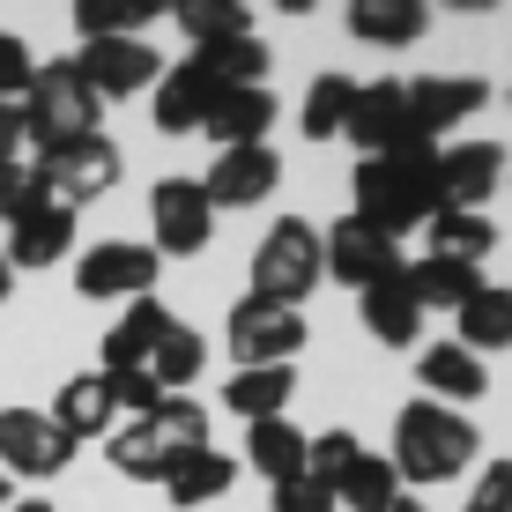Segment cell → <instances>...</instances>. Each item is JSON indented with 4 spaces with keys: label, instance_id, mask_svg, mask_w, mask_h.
I'll return each mask as SVG.
<instances>
[{
    "label": "cell",
    "instance_id": "6da1fadb",
    "mask_svg": "<svg viewBox=\"0 0 512 512\" xmlns=\"http://www.w3.org/2000/svg\"><path fill=\"white\" fill-rule=\"evenodd\" d=\"M349 193H357V223H372L386 238L416 231V223L438 216V149L431 141H409L394 156H364Z\"/></svg>",
    "mask_w": 512,
    "mask_h": 512
},
{
    "label": "cell",
    "instance_id": "7a4b0ae2",
    "mask_svg": "<svg viewBox=\"0 0 512 512\" xmlns=\"http://www.w3.org/2000/svg\"><path fill=\"white\" fill-rule=\"evenodd\" d=\"M475 423L461 416V409H438V401H409V409L394 416V475L401 483H453V475H468V461H475Z\"/></svg>",
    "mask_w": 512,
    "mask_h": 512
},
{
    "label": "cell",
    "instance_id": "3957f363",
    "mask_svg": "<svg viewBox=\"0 0 512 512\" xmlns=\"http://www.w3.org/2000/svg\"><path fill=\"white\" fill-rule=\"evenodd\" d=\"M15 112H23V149H38V156L67 149V141H82V134H104V127H97L104 104H97V90H90L67 60L38 67V75H30V90L15 97Z\"/></svg>",
    "mask_w": 512,
    "mask_h": 512
},
{
    "label": "cell",
    "instance_id": "277c9868",
    "mask_svg": "<svg viewBox=\"0 0 512 512\" xmlns=\"http://www.w3.org/2000/svg\"><path fill=\"white\" fill-rule=\"evenodd\" d=\"M320 282V223L305 216H275V231L253 245V297L260 305H305Z\"/></svg>",
    "mask_w": 512,
    "mask_h": 512
},
{
    "label": "cell",
    "instance_id": "5b68a950",
    "mask_svg": "<svg viewBox=\"0 0 512 512\" xmlns=\"http://www.w3.org/2000/svg\"><path fill=\"white\" fill-rule=\"evenodd\" d=\"M119 141L112 134H82V141H67V149H52V156H30V171L45 179V193L60 208H82V201H97V193H112L119 186Z\"/></svg>",
    "mask_w": 512,
    "mask_h": 512
},
{
    "label": "cell",
    "instance_id": "8992f818",
    "mask_svg": "<svg viewBox=\"0 0 512 512\" xmlns=\"http://www.w3.org/2000/svg\"><path fill=\"white\" fill-rule=\"evenodd\" d=\"M67 461H75V438L45 409H0V468H8V483L15 475H30V483L67 475Z\"/></svg>",
    "mask_w": 512,
    "mask_h": 512
},
{
    "label": "cell",
    "instance_id": "52a82bcc",
    "mask_svg": "<svg viewBox=\"0 0 512 512\" xmlns=\"http://www.w3.org/2000/svg\"><path fill=\"white\" fill-rule=\"evenodd\" d=\"M149 231H156V260H193L216 231V208H208L201 179H156L149 193Z\"/></svg>",
    "mask_w": 512,
    "mask_h": 512
},
{
    "label": "cell",
    "instance_id": "ba28073f",
    "mask_svg": "<svg viewBox=\"0 0 512 512\" xmlns=\"http://www.w3.org/2000/svg\"><path fill=\"white\" fill-rule=\"evenodd\" d=\"M231 357H238V372L245 364H290L297 349H305V312H290V305H260V297H238L231 305Z\"/></svg>",
    "mask_w": 512,
    "mask_h": 512
},
{
    "label": "cell",
    "instance_id": "9c48e42d",
    "mask_svg": "<svg viewBox=\"0 0 512 512\" xmlns=\"http://www.w3.org/2000/svg\"><path fill=\"white\" fill-rule=\"evenodd\" d=\"M394 268H401V238L372 231V223L342 216L334 231H320V275L349 282V290H372V282H379V275H394Z\"/></svg>",
    "mask_w": 512,
    "mask_h": 512
},
{
    "label": "cell",
    "instance_id": "30bf717a",
    "mask_svg": "<svg viewBox=\"0 0 512 512\" xmlns=\"http://www.w3.org/2000/svg\"><path fill=\"white\" fill-rule=\"evenodd\" d=\"M67 67H75V75L97 90V104H104V97H141L149 82H164V67H156V45H149V38H90Z\"/></svg>",
    "mask_w": 512,
    "mask_h": 512
},
{
    "label": "cell",
    "instance_id": "8fae6325",
    "mask_svg": "<svg viewBox=\"0 0 512 512\" xmlns=\"http://www.w3.org/2000/svg\"><path fill=\"white\" fill-rule=\"evenodd\" d=\"M156 245H134V238H104V245H90V253L75 260V290L82 297H149L156 290Z\"/></svg>",
    "mask_w": 512,
    "mask_h": 512
},
{
    "label": "cell",
    "instance_id": "7c38bea8",
    "mask_svg": "<svg viewBox=\"0 0 512 512\" xmlns=\"http://www.w3.org/2000/svg\"><path fill=\"white\" fill-rule=\"evenodd\" d=\"M349 141L364 156H394L416 141V119H409V82H357V112H349Z\"/></svg>",
    "mask_w": 512,
    "mask_h": 512
},
{
    "label": "cell",
    "instance_id": "4fadbf2b",
    "mask_svg": "<svg viewBox=\"0 0 512 512\" xmlns=\"http://www.w3.org/2000/svg\"><path fill=\"white\" fill-rule=\"evenodd\" d=\"M498 186H505V149L498 141H453V149H438V208L483 216V201Z\"/></svg>",
    "mask_w": 512,
    "mask_h": 512
},
{
    "label": "cell",
    "instance_id": "5bb4252c",
    "mask_svg": "<svg viewBox=\"0 0 512 512\" xmlns=\"http://www.w3.org/2000/svg\"><path fill=\"white\" fill-rule=\"evenodd\" d=\"M282 186V156L275 141H260V149H216V164H208V208H260L268 193Z\"/></svg>",
    "mask_w": 512,
    "mask_h": 512
},
{
    "label": "cell",
    "instance_id": "9a60e30c",
    "mask_svg": "<svg viewBox=\"0 0 512 512\" xmlns=\"http://www.w3.org/2000/svg\"><path fill=\"white\" fill-rule=\"evenodd\" d=\"M483 82L475 75H423V82H409V119H416V141H431L438 149V134H453L461 119H475L483 112Z\"/></svg>",
    "mask_w": 512,
    "mask_h": 512
},
{
    "label": "cell",
    "instance_id": "2e32d148",
    "mask_svg": "<svg viewBox=\"0 0 512 512\" xmlns=\"http://www.w3.org/2000/svg\"><path fill=\"white\" fill-rule=\"evenodd\" d=\"M67 245H75V208L38 201L23 223H8V245H0V253H8V268H15V275H23V268L38 275V268H60Z\"/></svg>",
    "mask_w": 512,
    "mask_h": 512
},
{
    "label": "cell",
    "instance_id": "e0dca14e",
    "mask_svg": "<svg viewBox=\"0 0 512 512\" xmlns=\"http://www.w3.org/2000/svg\"><path fill=\"white\" fill-rule=\"evenodd\" d=\"M416 386H423V401H438V409H468V401L490 394V372H483V357H468L461 342H431L416 357Z\"/></svg>",
    "mask_w": 512,
    "mask_h": 512
},
{
    "label": "cell",
    "instance_id": "ac0fdd59",
    "mask_svg": "<svg viewBox=\"0 0 512 512\" xmlns=\"http://www.w3.org/2000/svg\"><path fill=\"white\" fill-rule=\"evenodd\" d=\"M231 483H238V461L223 446H186V453H171V468H164V498L179 505V512L216 505Z\"/></svg>",
    "mask_w": 512,
    "mask_h": 512
},
{
    "label": "cell",
    "instance_id": "d6986e66",
    "mask_svg": "<svg viewBox=\"0 0 512 512\" xmlns=\"http://www.w3.org/2000/svg\"><path fill=\"white\" fill-rule=\"evenodd\" d=\"M45 416L60 423V431L75 438V446H82V438H112V431H119L112 379H104V372H75V379L60 386V394H52V409H45Z\"/></svg>",
    "mask_w": 512,
    "mask_h": 512
},
{
    "label": "cell",
    "instance_id": "ffe728a7",
    "mask_svg": "<svg viewBox=\"0 0 512 512\" xmlns=\"http://www.w3.org/2000/svg\"><path fill=\"white\" fill-rule=\"evenodd\" d=\"M268 127H275V90H216V104L201 119V134L216 149H260Z\"/></svg>",
    "mask_w": 512,
    "mask_h": 512
},
{
    "label": "cell",
    "instance_id": "44dd1931",
    "mask_svg": "<svg viewBox=\"0 0 512 512\" xmlns=\"http://www.w3.org/2000/svg\"><path fill=\"white\" fill-rule=\"evenodd\" d=\"M208 104H216V75L186 52V60L164 67V82H156V134H193L208 119Z\"/></svg>",
    "mask_w": 512,
    "mask_h": 512
},
{
    "label": "cell",
    "instance_id": "7402d4cb",
    "mask_svg": "<svg viewBox=\"0 0 512 512\" xmlns=\"http://www.w3.org/2000/svg\"><path fill=\"white\" fill-rule=\"evenodd\" d=\"M357 305H364V334H372V342H386V349H409L416 334H423V305L409 297V275H401V268L379 275Z\"/></svg>",
    "mask_w": 512,
    "mask_h": 512
},
{
    "label": "cell",
    "instance_id": "603a6c76",
    "mask_svg": "<svg viewBox=\"0 0 512 512\" xmlns=\"http://www.w3.org/2000/svg\"><path fill=\"white\" fill-rule=\"evenodd\" d=\"M164 327H171L164 297H134V305L119 312V327L104 334V364H97V372H141V364H149V349L164 342Z\"/></svg>",
    "mask_w": 512,
    "mask_h": 512
},
{
    "label": "cell",
    "instance_id": "cb8c5ba5",
    "mask_svg": "<svg viewBox=\"0 0 512 512\" xmlns=\"http://www.w3.org/2000/svg\"><path fill=\"white\" fill-rule=\"evenodd\" d=\"M290 394H297V364H245V372L223 379V409L245 416V423H268L290 409Z\"/></svg>",
    "mask_w": 512,
    "mask_h": 512
},
{
    "label": "cell",
    "instance_id": "d4e9b609",
    "mask_svg": "<svg viewBox=\"0 0 512 512\" xmlns=\"http://www.w3.org/2000/svg\"><path fill=\"white\" fill-rule=\"evenodd\" d=\"M245 468L268 475V490L297 483L305 475V431L290 416H268V423H245Z\"/></svg>",
    "mask_w": 512,
    "mask_h": 512
},
{
    "label": "cell",
    "instance_id": "484cf974",
    "mask_svg": "<svg viewBox=\"0 0 512 512\" xmlns=\"http://www.w3.org/2000/svg\"><path fill=\"white\" fill-rule=\"evenodd\" d=\"M409 275V297L423 312H461L475 290H483V268H468V260H446V253H423L416 268H401Z\"/></svg>",
    "mask_w": 512,
    "mask_h": 512
},
{
    "label": "cell",
    "instance_id": "4316f807",
    "mask_svg": "<svg viewBox=\"0 0 512 512\" xmlns=\"http://www.w3.org/2000/svg\"><path fill=\"white\" fill-rule=\"evenodd\" d=\"M104 453H112V468L127 475V483H164L171 453H186V446H171V438L156 431L149 416H134V423H119V431L104 438Z\"/></svg>",
    "mask_w": 512,
    "mask_h": 512
},
{
    "label": "cell",
    "instance_id": "83f0119b",
    "mask_svg": "<svg viewBox=\"0 0 512 512\" xmlns=\"http://www.w3.org/2000/svg\"><path fill=\"white\" fill-rule=\"evenodd\" d=\"M423 30H431L423 0H349V38L364 45H416Z\"/></svg>",
    "mask_w": 512,
    "mask_h": 512
},
{
    "label": "cell",
    "instance_id": "f1b7e54d",
    "mask_svg": "<svg viewBox=\"0 0 512 512\" xmlns=\"http://www.w3.org/2000/svg\"><path fill=\"white\" fill-rule=\"evenodd\" d=\"M453 342L468 349V357H483V349H512V290H475L461 312H453Z\"/></svg>",
    "mask_w": 512,
    "mask_h": 512
},
{
    "label": "cell",
    "instance_id": "f546056e",
    "mask_svg": "<svg viewBox=\"0 0 512 512\" xmlns=\"http://www.w3.org/2000/svg\"><path fill=\"white\" fill-rule=\"evenodd\" d=\"M141 372H149L156 386H164V394H186V386L208 372V342H201L193 327H179V320H171V327H164V342L149 349V364H141Z\"/></svg>",
    "mask_w": 512,
    "mask_h": 512
},
{
    "label": "cell",
    "instance_id": "4dcf8cb0",
    "mask_svg": "<svg viewBox=\"0 0 512 512\" xmlns=\"http://www.w3.org/2000/svg\"><path fill=\"white\" fill-rule=\"evenodd\" d=\"M193 60L216 75V90H268V45L260 38H223V45H193Z\"/></svg>",
    "mask_w": 512,
    "mask_h": 512
},
{
    "label": "cell",
    "instance_id": "1f68e13d",
    "mask_svg": "<svg viewBox=\"0 0 512 512\" xmlns=\"http://www.w3.org/2000/svg\"><path fill=\"white\" fill-rule=\"evenodd\" d=\"M334 505H349V512H394L401 505V475L386 453H357L342 475V490H334Z\"/></svg>",
    "mask_w": 512,
    "mask_h": 512
},
{
    "label": "cell",
    "instance_id": "d6a6232c",
    "mask_svg": "<svg viewBox=\"0 0 512 512\" xmlns=\"http://www.w3.org/2000/svg\"><path fill=\"white\" fill-rule=\"evenodd\" d=\"M431 253H446V260H468V268H483L490 260V245H498V231H490V216H468V208H438L431 223Z\"/></svg>",
    "mask_w": 512,
    "mask_h": 512
},
{
    "label": "cell",
    "instance_id": "836d02e7",
    "mask_svg": "<svg viewBox=\"0 0 512 512\" xmlns=\"http://www.w3.org/2000/svg\"><path fill=\"white\" fill-rule=\"evenodd\" d=\"M349 112H357V82L349 75H320L305 90V141H334V134H349Z\"/></svg>",
    "mask_w": 512,
    "mask_h": 512
},
{
    "label": "cell",
    "instance_id": "e575fe53",
    "mask_svg": "<svg viewBox=\"0 0 512 512\" xmlns=\"http://www.w3.org/2000/svg\"><path fill=\"white\" fill-rule=\"evenodd\" d=\"M179 30L193 45H223V38H253V15H245V0H179Z\"/></svg>",
    "mask_w": 512,
    "mask_h": 512
},
{
    "label": "cell",
    "instance_id": "d590c367",
    "mask_svg": "<svg viewBox=\"0 0 512 512\" xmlns=\"http://www.w3.org/2000/svg\"><path fill=\"white\" fill-rule=\"evenodd\" d=\"M156 15V0H134V8H104V0H82L75 8V30H82V45L90 38H141V23Z\"/></svg>",
    "mask_w": 512,
    "mask_h": 512
},
{
    "label": "cell",
    "instance_id": "8d00e7d4",
    "mask_svg": "<svg viewBox=\"0 0 512 512\" xmlns=\"http://www.w3.org/2000/svg\"><path fill=\"white\" fill-rule=\"evenodd\" d=\"M156 431H164L171 438V446H216V438H208V409H201V401H193V394H164V401H156Z\"/></svg>",
    "mask_w": 512,
    "mask_h": 512
},
{
    "label": "cell",
    "instance_id": "74e56055",
    "mask_svg": "<svg viewBox=\"0 0 512 512\" xmlns=\"http://www.w3.org/2000/svg\"><path fill=\"white\" fill-rule=\"evenodd\" d=\"M357 431H320V438H305V475H320V483H334L342 490V475H349V461H357Z\"/></svg>",
    "mask_w": 512,
    "mask_h": 512
},
{
    "label": "cell",
    "instance_id": "f35d334b",
    "mask_svg": "<svg viewBox=\"0 0 512 512\" xmlns=\"http://www.w3.org/2000/svg\"><path fill=\"white\" fill-rule=\"evenodd\" d=\"M38 201H52V193H45V179L23 164V156H15V164H0V223H23Z\"/></svg>",
    "mask_w": 512,
    "mask_h": 512
},
{
    "label": "cell",
    "instance_id": "ab89813d",
    "mask_svg": "<svg viewBox=\"0 0 512 512\" xmlns=\"http://www.w3.org/2000/svg\"><path fill=\"white\" fill-rule=\"evenodd\" d=\"M30 75H38V60H30V45L0 30V104H15V97H23V90H30Z\"/></svg>",
    "mask_w": 512,
    "mask_h": 512
},
{
    "label": "cell",
    "instance_id": "60d3db41",
    "mask_svg": "<svg viewBox=\"0 0 512 512\" xmlns=\"http://www.w3.org/2000/svg\"><path fill=\"white\" fill-rule=\"evenodd\" d=\"M104 379H112L119 416H156V401H164V386H156L149 372H104Z\"/></svg>",
    "mask_w": 512,
    "mask_h": 512
},
{
    "label": "cell",
    "instance_id": "b9f144b4",
    "mask_svg": "<svg viewBox=\"0 0 512 512\" xmlns=\"http://www.w3.org/2000/svg\"><path fill=\"white\" fill-rule=\"evenodd\" d=\"M461 512H512V461H490L483 475H475V490H468Z\"/></svg>",
    "mask_w": 512,
    "mask_h": 512
},
{
    "label": "cell",
    "instance_id": "7bdbcfd3",
    "mask_svg": "<svg viewBox=\"0 0 512 512\" xmlns=\"http://www.w3.org/2000/svg\"><path fill=\"white\" fill-rule=\"evenodd\" d=\"M275 512H334V483H320V475H297V483L268 490Z\"/></svg>",
    "mask_w": 512,
    "mask_h": 512
},
{
    "label": "cell",
    "instance_id": "ee69618b",
    "mask_svg": "<svg viewBox=\"0 0 512 512\" xmlns=\"http://www.w3.org/2000/svg\"><path fill=\"white\" fill-rule=\"evenodd\" d=\"M15 156H23V112L0 104V164H15Z\"/></svg>",
    "mask_w": 512,
    "mask_h": 512
},
{
    "label": "cell",
    "instance_id": "f6af8a7d",
    "mask_svg": "<svg viewBox=\"0 0 512 512\" xmlns=\"http://www.w3.org/2000/svg\"><path fill=\"white\" fill-rule=\"evenodd\" d=\"M8 512H52V498H23V505H8Z\"/></svg>",
    "mask_w": 512,
    "mask_h": 512
},
{
    "label": "cell",
    "instance_id": "bcb514c9",
    "mask_svg": "<svg viewBox=\"0 0 512 512\" xmlns=\"http://www.w3.org/2000/svg\"><path fill=\"white\" fill-rule=\"evenodd\" d=\"M8 282H15V268H8V253H0V297H8Z\"/></svg>",
    "mask_w": 512,
    "mask_h": 512
},
{
    "label": "cell",
    "instance_id": "7dc6e473",
    "mask_svg": "<svg viewBox=\"0 0 512 512\" xmlns=\"http://www.w3.org/2000/svg\"><path fill=\"white\" fill-rule=\"evenodd\" d=\"M8 490H15V483H8V468H0V512H8Z\"/></svg>",
    "mask_w": 512,
    "mask_h": 512
},
{
    "label": "cell",
    "instance_id": "c3c4849f",
    "mask_svg": "<svg viewBox=\"0 0 512 512\" xmlns=\"http://www.w3.org/2000/svg\"><path fill=\"white\" fill-rule=\"evenodd\" d=\"M394 512H423V505H416V498H401V505H394Z\"/></svg>",
    "mask_w": 512,
    "mask_h": 512
}]
</instances>
